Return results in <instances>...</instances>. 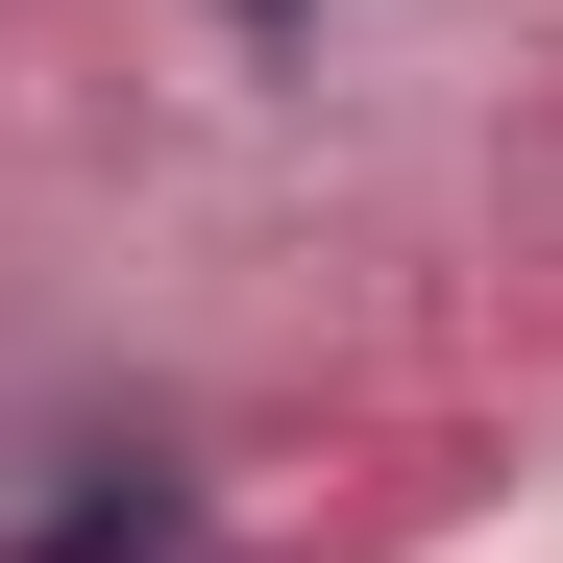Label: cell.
<instances>
[{"label": "cell", "instance_id": "cell-1", "mask_svg": "<svg viewBox=\"0 0 563 563\" xmlns=\"http://www.w3.org/2000/svg\"><path fill=\"white\" fill-rule=\"evenodd\" d=\"M0 563H221V515H197V465H147V441H49L25 490H0Z\"/></svg>", "mask_w": 563, "mask_h": 563}, {"label": "cell", "instance_id": "cell-2", "mask_svg": "<svg viewBox=\"0 0 563 563\" xmlns=\"http://www.w3.org/2000/svg\"><path fill=\"white\" fill-rule=\"evenodd\" d=\"M221 25H245V49H295V25H319V0H221Z\"/></svg>", "mask_w": 563, "mask_h": 563}]
</instances>
